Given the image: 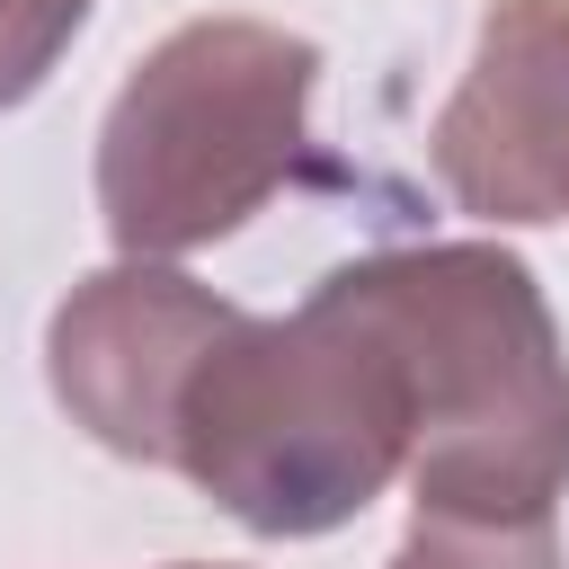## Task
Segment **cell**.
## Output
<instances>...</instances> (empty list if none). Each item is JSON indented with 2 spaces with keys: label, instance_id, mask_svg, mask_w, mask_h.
I'll return each mask as SVG.
<instances>
[{
  "label": "cell",
  "instance_id": "cell-1",
  "mask_svg": "<svg viewBox=\"0 0 569 569\" xmlns=\"http://www.w3.org/2000/svg\"><path fill=\"white\" fill-rule=\"evenodd\" d=\"M418 400L391 329L338 284H311L284 320H231L169 418V471H187L249 533H329L409 471Z\"/></svg>",
  "mask_w": 569,
  "mask_h": 569
},
{
  "label": "cell",
  "instance_id": "cell-2",
  "mask_svg": "<svg viewBox=\"0 0 569 569\" xmlns=\"http://www.w3.org/2000/svg\"><path fill=\"white\" fill-rule=\"evenodd\" d=\"M338 284L409 365L418 516H551L569 489V356L525 258L489 240H436L347 258Z\"/></svg>",
  "mask_w": 569,
  "mask_h": 569
},
{
  "label": "cell",
  "instance_id": "cell-3",
  "mask_svg": "<svg viewBox=\"0 0 569 569\" xmlns=\"http://www.w3.org/2000/svg\"><path fill=\"white\" fill-rule=\"evenodd\" d=\"M320 53L267 18H196L142 53L98 133V213L124 258L240 231L311 151Z\"/></svg>",
  "mask_w": 569,
  "mask_h": 569
},
{
  "label": "cell",
  "instance_id": "cell-4",
  "mask_svg": "<svg viewBox=\"0 0 569 569\" xmlns=\"http://www.w3.org/2000/svg\"><path fill=\"white\" fill-rule=\"evenodd\" d=\"M427 160L480 222H569V0H489Z\"/></svg>",
  "mask_w": 569,
  "mask_h": 569
},
{
  "label": "cell",
  "instance_id": "cell-5",
  "mask_svg": "<svg viewBox=\"0 0 569 569\" xmlns=\"http://www.w3.org/2000/svg\"><path fill=\"white\" fill-rule=\"evenodd\" d=\"M240 311L222 293H204L196 276L160 267V258H124L89 284H71V302L44 329V373L53 400L71 409V427H89L107 453L124 462H169V418L178 391L196 373V356L231 329Z\"/></svg>",
  "mask_w": 569,
  "mask_h": 569
},
{
  "label": "cell",
  "instance_id": "cell-6",
  "mask_svg": "<svg viewBox=\"0 0 569 569\" xmlns=\"http://www.w3.org/2000/svg\"><path fill=\"white\" fill-rule=\"evenodd\" d=\"M391 569H560L551 516H418Z\"/></svg>",
  "mask_w": 569,
  "mask_h": 569
},
{
  "label": "cell",
  "instance_id": "cell-7",
  "mask_svg": "<svg viewBox=\"0 0 569 569\" xmlns=\"http://www.w3.org/2000/svg\"><path fill=\"white\" fill-rule=\"evenodd\" d=\"M80 27H89V0H0V107L36 98Z\"/></svg>",
  "mask_w": 569,
  "mask_h": 569
},
{
  "label": "cell",
  "instance_id": "cell-8",
  "mask_svg": "<svg viewBox=\"0 0 569 569\" xmlns=\"http://www.w3.org/2000/svg\"><path fill=\"white\" fill-rule=\"evenodd\" d=\"M169 569H222V560H169Z\"/></svg>",
  "mask_w": 569,
  "mask_h": 569
}]
</instances>
